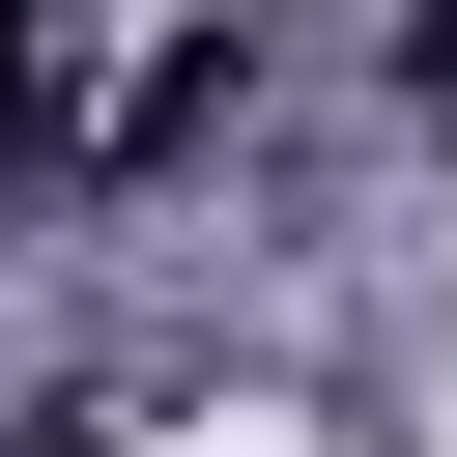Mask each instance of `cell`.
<instances>
[{
    "mask_svg": "<svg viewBox=\"0 0 457 457\" xmlns=\"http://www.w3.org/2000/svg\"><path fill=\"white\" fill-rule=\"evenodd\" d=\"M228 114H257V0H228V29H171V57H143V143H228Z\"/></svg>",
    "mask_w": 457,
    "mask_h": 457,
    "instance_id": "6da1fadb",
    "label": "cell"
},
{
    "mask_svg": "<svg viewBox=\"0 0 457 457\" xmlns=\"http://www.w3.org/2000/svg\"><path fill=\"white\" fill-rule=\"evenodd\" d=\"M0 457H114V428H86V400H29V428H0Z\"/></svg>",
    "mask_w": 457,
    "mask_h": 457,
    "instance_id": "277c9868",
    "label": "cell"
},
{
    "mask_svg": "<svg viewBox=\"0 0 457 457\" xmlns=\"http://www.w3.org/2000/svg\"><path fill=\"white\" fill-rule=\"evenodd\" d=\"M400 114H457V0H400Z\"/></svg>",
    "mask_w": 457,
    "mask_h": 457,
    "instance_id": "3957f363",
    "label": "cell"
},
{
    "mask_svg": "<svg viewBox=\"0 0 457 457\" xmlns=\"http://www.w3.org/2000/svg\"><path fill=\"white\" fill-rule=\"evenodd\" d=\"M29 114H57V0H0V143H29Z\"/></svg>",
    "mask_w": 457,
    "mask_h": 457,
    "instance_id": "7a4b0ae2",
    "label": "cell"
}]
</instances>
